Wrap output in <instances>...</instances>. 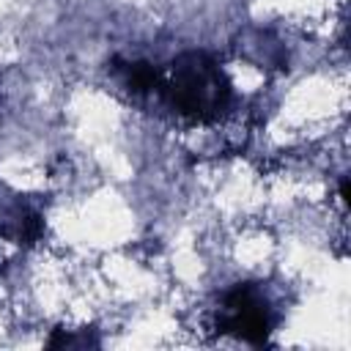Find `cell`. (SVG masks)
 <instances>
[{
	"mask_svg": "<svg viewBox=\"0 0 351 351\" xmlns=\"http://www.w3.org/2000/svg\"><path fill=\"white\" fill-rule=\"evenodd\" d=\"M162 93L176 112L195 121H214L230 101V82L208 52L189 49L170 63Z\"/></svg>",
	"mask_w": 351,
	"mask_h": 351,
	"instance_id": "6da1fadb",
	"label": "cell"
},
{
	"mask_svg": "<svg viewBox=\"0 0 351 351\" xmlns=\"http://www.w3.org/2000/svg\"><path fill=\"white\" fill-rule=\"evenodd\" d=\"M269 326L271 324H269L266 299L258 293L252 282H239L225 293L222 310L217 318L219 332L233 335L252 346H263L269 340Z\"/></svg>",
	"mask_w": 351,
	"mask_h": 351,
	"instance_id": "7a4b0ae2",
	"label": "cell"
},
{
	"mask_svg": "<svg viewBox=\"0 0 351 351\" xmlns=\"http://www.w3.org/2000/svg\"><path fill=\"white\" fill-rule=\"evenodd\" d=\"M123 82L132 93H151V90H162V71L154 63L145 60H134V63H123L121 66Z\"/></svg>",
	"mask_w": 351,
	"mask_h": 351,
	"instance_id": "3957f363",
	"label": "cell"
}]
</instances>
